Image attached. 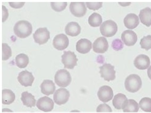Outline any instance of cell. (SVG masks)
Listing matches in <instances>:
<instances>
[{
    "label": "cell",
    "instance_id": "1",
    "mask_svg": "<svg viewBox=\"0 0 151 113\" xmlns=\"http://www.w3.org/2000/svg\"><path fill=\"white\" fill-rule=\"evenodd\" d=\"M14 31L15 35L18 38H26L32 33V25L28 21L20 20L17 22L14 25Z\"/></svg>",
    "mask_w": 151,
    "mask_h": 113
},
{
    "label": "cell",
    "instance_id": "2",
    "mask_svg": "<svg viewBox=\"0 0 151 113\" xmlns=\"http://www.w3.org/2000/svg\"><path fill=\"white\" fill-rule=\"evenodd\" d=\"M142 85V82L140 77L136 74H131L127 77L124 86L127 91L135 93L140 90Z\"/></svg>",
    "mask_w": 151,
    "mask_h": 113
},
{
    "label": "cell",
    "instance_id": "3",
    "mask_svg": "<svg viewBox=\"0 0 151 113\" xmlns=\"http://www.w3.org/2000/svg\"><path fill=\"white\" fill-rule=\"evenodd\" d=\"M71 76L70 74L66 70H60L57 72L54 80L57 85L61 88H65L68 86L71 82Z\"/></svg>",
    "mask_w": 151,
    "mask_h": 113
},
{
    "label": "cell",
    "instance_id": "4",
    "mask_svg": "<svg viewBox=\"0 0 151 113\" xmlns=\"http://www.w3.org/2000/svg\"><path fill=\"white\" fill-rule=\"evenodd\" d=\"M118 31V26L115 22L109 20L103 22L100 27L101 34L106 38H110L116 34Z\"/></svg>",
    "mask_w": 151,
    "mask_h": 113
},
{
    "label": "cell",
    "instance_id": "5",
    "mask_svg": "<svg viewBox=\"0 0 151 113\" xmlns=\"http://www.w3.org/2000/svg\"><path fill=\"white\" fill-rule=\"evenodd\" d=\"M62 62L65 68L73 70L77 65L78 59L75 52L72 51H65L62 56Z\"/></svg>",
    "mask_w": 151,
    "mask_h": 113
},
{
    "label": "cell",
    "instance_id": "6",
    "mask_svg": "<svg viewBox=\"0 0 151 113\" xmlns=\"http://www.w3.org/2000/svg\"><path fill=\"white\" fill-rule=\"evenodd\" d=\"M33 38L35 43L42 45L49 41L50 38V33L46 27L40 28L33 34Z\"/></svg>",
    "mask_w": 151,
    "mask_h": 113
},
{
    "label": "cell",
    "instance_id": "7",
    "mask_svg": "<svg viewBox=\"0 0 151 113\" xmlns=\"http://www.w3.org/2000/svg\"><path fill=\"white\" fill-rule=\"evenodd\" d=\"M100 69L101 78H104L105 81L110 82L115 80L116 71L113 66L110 64H104Z\"/></svg>",
    "mask_w": 151,
    "mask_h": 113
},
{
    "label": "cell",
    "instance_id": "8",
    "mask_svg": "<svg viewBox=\"0 0 151 113\" xmlns=\"http://www.w3.org/2000/svg\"><path fill=\"white\" fill-rule=\"evenodd\" d=\"M70 97L69 91L67 89L60 88L55 91L53 96L54 102L57 105H64L68 102Z\"/></svg>",
    "mask_w": 151,
    "mask_h": 113
},
{
    "label": "cell",
    "instance_id": "9",
    "mask_svg": "<svg viewBox=\"0 0 151 113\" xmlns=\"http://www.w3.org/2000/svg\"><path fill=\"white\" fill-rule=\"evenodd\" d=\"M69 9L71 13L78 18L84 16L86 14L87 8L84 2H71Z\"/></svg>",
    "mask_w": 151,
    "mask_h": 113
},
{
    "label": "cell",
    "instance_id": "10",
    "mask_svg": "<svg viewBox=\"0 0 151 113\" xmlns=\"http://www.w3.org/2000/svg\"><path fill=\"white\" fill-rule=\"evenodd\" d=\"M69 43V41L67 36L64 34H60L55 36L53 41V45L54 48L58 50L62 51L67 48Z\"/></svg>",
    "mask_w": 151,
    "mask_h": 113
},
{
    "label": "cell",
    "instance_id": "11",
    "mask_svg": "<svg viewBox=\"0 0 151 113\" xmlns=\"http://www.w3.org/2000/svg\"><path fill=\"white\" fill-rule=\"evenodd\" d=\"M54 105L53 100L48 97H42L38 100L36 103L37 107L44 112H51L54 108Z\"/></svg>",
    "mask_w": 151,
    "mask_h": 113
},
{
    "label": "cell",
    "instance_id": "12",
    "mask_svg": "<svg viewBox=\"0 0 151 113\" xmlns=\"http://www.w3.org/2000/svg\"><path fill=\"white\" fill-rule=\"evenodd\" d=\"M97 96L101 101L109 102L113 98V90L110 86L108 85L101 86L97 92Z\"/></svg>",
    "mask_w": 151,
    "mask_h": 113
},
{
    "label": "cell",
    "instance_id": "13",
    "mask_svg": "<svg viewBox=\"0 0 151 113\" xmlns=\"http://www.w3.org/2000/svg\"><path fill=\"white\" fill-rule=\"evenodd\" d=\"M109 48L107 40L104 37L97 38L93 44V51L98 54H104Z\"/></svg>",
    "mask_w": 151,
    "mask_h": 113
},
{
    "label": "cell",
    "instance_id": "14",
    "mask_svg": "<svg viewBox=\"0 0 151 113\" xmlns=\"http://www.w3.org/2000/svg\"><path fill=\"white\" fill-rule=\"evenodd\" d=\"M17 78L20 84L25 87L32 86L35 80L32 73L27 70L19 73Z\"/></svg>",
    "mask_w": 151,
    "mask_h": 113
},
{
    "label": "cell",
    "instance_id": "15",
    "mask_svg": "<svg viewBox=\"0 0 151 113\" xmlns=\"http://www.w3.org/2000/svg\"><path fill=\"white\" fill-rule=\"evenodd\" d=\"M122 40L127 46H134L137 41V35L132 30H126L122 34Z\"/></svg>",
    "mask_w": 151,
    "mask_h": 113
},
{
    "label": "cell",
    "instance_id": "16",
    "mask_svg": "<svg viewBox=\"0 0 151 113\" xmlns=\"http://www.w3.org/2000/svg\"><path fill=\"white\" fill-rule=\"evenodd\" d=\"M134 65L138 70H146L150 65V59L147 56L140 54L136 56L134 60Z\"/></svg>",
    "mask_w": 151,
    "mask_h": 113
},
{
    "label": "cell",
    "instance_id": "17",
    "mask_svg": "<svg viewBox=\"0 0 151 113\" xmlns=\"http://www.w3.org/2000/svg\"><path fill=\"white\" fill-rule=\"evenodd\" d=\"M92 42L89 40L82 38L76 43V50L81 54H87L92 49Z\"/></svg>",
    "mask_w": 151,
    "mask_h": 113
},
{
    "label": "cell",
    "instance_id": "18",
    "mask_svg": "<svg viewBox=\"0 0 151 113\" xmlns=\"http://www.w3.org/2000/svg\"><path fill=\"white\" fill-rule=\"evenodd\" d=\"M124 26L129 30H133L139 24L138 17L134 14H128L124 20Z\"/></svg>",
    "mask_w": 151,
    "mask_h": 113
},
{
    "label": "cell",
    "instance_id": "19",
    "mask_svg": "<svg viewBox=\"0 0 151 113\" xmlns=\"http://www.w3.org/2000/svg\"><path fill=\"white\" fill-rule=\"evenodd\" d=\"M81 28L80 25L76 22H70L65 27V32L70 36H77L81 33Z\"/></svg>",
    "mask_w": 151,
    "mask_h": 113
},
{
    "label": "cell",
    "instance_id": "20",
    "mask_svg": "<svg viewBox=\"0 0 151 113\" xmlns=\"http://www.w3.org/2000/svg\"><path fill=\"white\" fill-rule=\"evenodd\" d=\"M55 88L53 82L50 80H45L41 84V92L46 96L53 94L55 91Z\"/></svg>",
    "mask_w": 151,
    "mask_h": 113
},
{
    "label": "cell",
    "instance_id": "21",
    "mask_svg": "<svg viewBox=\"0 0 151 113\" xmlns=\"http://www.w3.org/2000/svg\"><path fill=\"white\" fill-rule=\"evenodd\" d=\"M140 22L147 27L151 26V9L145 8L141 10L139 14Z\"/></svg>",
    "mask_w": 151,
    "mask_h": 113
},
{
    "label": "cell",
    "instance_id": "22",
    "mask_svg": "<svg viewBox=\"0 0 151 113\" xmlns=\"http://www.w3.org/2000/svg\"><path fill=\"white\" fill-rule=\"evenodd\" d=\"M127 97L122 93H118L114 97L113 99V106L116 109H122L124 107L127 102Z\"/></svg>",
    "mask_w": 151,
    "mask_h": 113
},
{
    "label": "cell",
    "instance_id": "23",
    "mask_svg": "<svg viewBox=\"0 0 151 113\" xmlns=\"http://www.w3.org/2000/svg\"><path fill=\"white\" fill-rule=\"evenodd\" d=\"M21 100L24 105L28 107H34L36 105L35 97L28 92L24 91L22 93Z\"/></svg>",
    "mask_w": 151,
    "mask_h": 113
},
{
    "label": "cell",
    "instance_id": "24",
    "mask_svg": "<svg viewBox=\"0 0 151 113\" xmlns=\"http://www.w3.org/2000/svg\"><path fill=\"white\" fill-rule=\"evenodd\" d=\"M2 104L4 105H10L14 102L16 96L12 91L9 89H4L2 92Z\"/></svg>",
    "mask_w": 151,
    "mask_h": 113
},
{
    "label": "cell",
    "instance_id": "25",
    "mask_svg": "<svg viewBox=\"0 0 151 113\" xmlns=\"http://www.w3.org/2000/svg\"><path fill=\"white\" fill-rule=\"evenodd\" d=\"M139 110L138 104L134 99L127 100L123 111L124 113H136Z\"/></svg>",
    "mask_w": 151,
    "mask_h": 113
},
{
    "label": "cell",
    "instance_id": "26",
    "mask_svg": "<svg viewBox=\"0 0 151 113\" xmlns=\"http://www.w3.org/2000/svg\"><path fill=\"white\" fill-rule=\"evenodd\" d=\"M16 65L18 67L20 68H24L26 67L29 64V58L25 54H19L16 57Z\"/></svg>",
    "mask_w": 151,
    "mask_h": 113
},
{
    "label": "cell",
    "instance_id": "27",
    "mask_svg": "<svg viewBox=\"0 0 151 113\" xmlns=\"http://www.w3.org/2000/svg\"><path fill=\"white\" fill-rule=\"evenodd\" d=\"M88 22L91 26L99 27L102 22V18L100 14L94 12L89 17Z\"/></svg>",
    "mask_w": 151,
    "mask_h": 113
},
{
    "label": "cell",
    "instance_id": "28",
    "mask_svg": "<svg viewBox=\"0 0 151 113\" xmlns=\"http://www.w3.org/2000/svg\"><path fill=\"white\" fill-rule=\"evenodd\" d=\"M140 108L145 112H151V98L144 97L139 101Z\"/></svg>",
    "mask_w": 151,
    "mask_h": 113
},
{
    "label": "cell",
    "instance_id": "29",
    "mask_svg": "<svg viewBox=\"0 0 151 113\" xmlns=\"http://www.w3.org/2000/svg\"><path fill=\"white\" fill-rule=\"evenodd\" d=\"M2 60H8L12 56V50L9 46L6 43H2Z\"/></svg>",
    "mask_w": 151,
    "mask_h": 113
},
{
    "label": "cell",
    "instance_id": "30",
    "mask_svg": "<svg viewBox=\"0 0 151 113\" xmlns=\"http://www.w3.org/2000/svg\"><path fill=\"white\" fill-rule=\"evenodd\" d=\"M140 45L142 48L147 51L151 49V35H147L143 37L140 40Z\"/></svg>",
    "mask_w": 151,
    "mask_h": 113
},
{
    "label": "cell",
    "instance_id": "31",
    "mask_svg": "<svg viewBox=\"0 0 151 113\" xmlns=\"http://www.w3.org/2000/svg\"><path fill=\"white\" fill-rule=\"evenodd\" d=\"M52 8L55 11L61 12L64 10L67 6V2H51Z\"/></svg>",
    "mask_w": 151,
    "mask_h": 113
},
{
    "label": "cell",
    "instance_id": "32",
    "mask_svg": "<svg viewBox=\"0 0 151 113\" xmlns=\"http://www.w3.org/2000/svg\"><path fill=\"white\" fill-rule=\"evenodd\" d=\"M112 47L115 51H119L124 48V43L119 38L115 39L112 43Z\"/></svg>",
    "mask_w": 151,
    "mask_h": 113
},
{
    "label": "cell",
    "instance_id": "33",
    "mask_svg": "<svg viewBox=\"0 0 151 113\" xmlns=\"http://www.w3.org/2000/svg\"><path fill=\"white\" fill-rule=\"evenodd\" d=\"M87 8L92 10H97L102 7V2H86Z\"/></svg>",
    "mask_w": 151,
    "mask_h": 113
},
{
    "label": "cell",
    "instance_id": "34",
    "mask_svg": "<svg viewBox=\"0 0 151 113\" xmlns=\"http://www.w3.org/2000/svg\"><path fill=\"white\" fill-rule=\"evenodd\" d=\"M112 109L109 105L106 104H100L97 108L96 112L98 113H102V112H112Z\"/></svg>",
    "mask_w": 151,
    "mask_h": 113
},
{
    "label": "cell",
    "instance_id": "35",
    "mask_svg": "<svg viewBox=\"0 0 151 113\" xmlns=\"http://www.w3.org/2000/svg\"><path fill=\"white\" fill-rule=\"evenodd\" d=\"M10 6L14 9H19L24 6V2H9Z\"/></svg>",
    "mask_w": 151,
    "mask_h": 113
},
{
    "label": "cell",
    "instance_id": "36",
    "mask_svg": "<svg viewBox=\"0 0 151 113\" xmlns=\"http://www.w3.org/2000/svg\"><path fill=\"white\" fill-rule=\"evenodd\" d=\"M2 14H2V17H3L2 22H4L6 19H8V17L9 16L8 10L4 6H2Z\"/></svg>",
    "mask_w": 151,
    "mask_h": 113
},
{
    "label": "cell",
    "instance_id": "37",
    "mask_svg": "<svg viewBox=\"0 0 151 113\" xmlns=\"http://www.w3.org/2000/svg\"><path fill=\"white\" fill-rule=\"evenodd\" d=\"M147 75H148V78L151 80V66L148 68L147 70Z\"/></svg>",
    "mask_w": 151,
    "mask_h": 113
},
{
    "label": "cell",
    "instance_id": "38",
    "mask_svg": "<svg viewBox=\"0 0 151 113\" xmlns=\"http://www.w3.org/2000/svg\"><path fill=\"white\" fill-rule=\"evenodd\" d=\"M119 4H120L121 6H123V7H126V6H129L130 4H131L130 2H127V3H125V2H123V3H119Z\"/></svg>",
    "mask_w": 151,
    "mask_h": 113
}]
</instances>
